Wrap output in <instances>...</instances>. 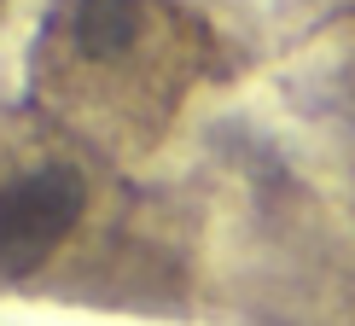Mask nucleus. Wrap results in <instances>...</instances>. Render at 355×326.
Wrapping results in <instances>:
<instances>
[{
    "instance_id": "obj_1",
    "label": "nucleus",
    "mask_w": 355,
    "mask_h": 326,
    "mask_svg": "<svg viewBox=\"0 0 355 326\" xmlns=\"http://www.w3.org/2000/svg\"><path fill=\"white\" fill-rule=\"evenodd\" d=\"M82 210L87 181L70 163H35V169L0 181V286L35 274L76 233Z\"/></svg>"
},
{
    "instance_id": "obj_2",
    "label": "nucleus",
    "mask_w": 355,
    "mask_h": 326,
    "mask_svg": "<svg viewBox=\"0 0 355 326\" xmlns=\"http://www.w3.org/2000/svg\"><path fill=\"white\" fill-rule=\"evenodd\" d=\"M140 24H146L140 0H76V18H70L82 58H128L140 41Z\"/></svg>"
},
{
    "instance_id": "obj_3",
    "label": "nucleus",
    "mask_w": 355,
    "mask_h": 326,
    "mask_svg": "<svg viewBox=\"0 0 355 326\" xmlns=\"http://www.w3.org/2000/svg\"><path fill=\"white\" fill-rule=\"evenodd\" d=\"M0 12H6V0H0Z\"/></svg>"
}]
</instances>
